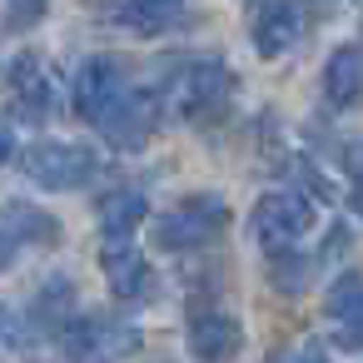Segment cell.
<instances>
[{
  "label": "cell",
  "mask_w": 363,
  "mask_h": 363,
  "mask_svg": "<svg viewBox=\"0 0 363 363\" xmlns=\"http://www.w3.org/2000/svg\"><path fill=\"white\" fill-rule=\"evenodd\" d=\"M75 110L115 150H140L155 130V95H145L115 55H90L75 75Z\"/></svg>",
  "instance_id": "1"
},
{
  "label": "cell",
  "mask_w": 363,
  "mask_h": 363,
  "mask_svg": "<svg viewBox=\"0 0 363 363\" xmlns=\"http://www.w3.org/2000/svg\"><path fill=\"white\" fill-rule=\"evenodd\" d=\"M234 100V75L224 60H179L160 80V110L174 120H219Z\"/></svg>",
  "instance_id": "2"
},
{
  "label": "cell",
  "mask_w": 363,
  "mask_h": 363,
  "mask_svg": "<svg viewBox=\"0 0 363 363\" xmlns=\"http://www.w3.org/2000/svg\"><path fill=\"white\" fill-rule=\"evenodd\" d=\"M60 348L70 363H115V358L140 348V328L115 318V313H80L60 333Z\"/></svg>",
  "instance_id": "3"
},
{
  "label": "cell",
  "mask_w": 363,
  "mask_h": 363,
  "mask_svg": "<svg viewBox=\"0 0 363 363\" xmlns=\"http://www.w3.org/2000/svg\"><path fill=\"white\" fill-rule=\"evenodd\" d=\"M308 229H313V199L298 194V189H274V194H264L259 209H254V234H259V244H264L274 259L294 254V244H298Z\"/></svg>",
  "instance_id": "4"
},
{
  "label": "cell",
  "mask_w": 363,
  "mask_h": 363,
  "mask_svg": "<svg viewBox=\"0 0 363 363\" xmlns=\"http://www.w3.org/2000/svg\"><path fill=\"white\" fill-rule=\"evenodd\" d=\"M21 169L45 184V189H80L100 174V155L85 150V145H65V140H45V145H30L21 155Z\"/></svg>",
  "instance_id": "5"
},
{
  "label": "cell",
  "mask_w": 363,
  "mask_h": 363,
  "mask_svg": "<svg viewBox=\"0 0 363 363\" xmlns=\"http://www.w3.org/2000/svg\"><path fill=\"white\" fill-rule=\"evenodd\" d=\"M229 224V209L219 194H194L174 209H164L155 219V244L160 249H194V244H209L219 229Z\"/></svg>",
  "instance_id": "6"
},
{
  "label": "cell",
  "mask_w": 363,
  "mask_h": 363,
  "mask_svg": "<svg viewBox=\"0 0 363 363\" xmlns=\"http://www.w3.org/2000/svg\"><path fill=\"white\" fill-rule=\"evenodd\" d=\"M60 239V219L45 214L40 204L30 199H11L0 204V269H11L21 259V249L30 244H55Z\"/></svg>",
  "instance_id": "7"
},
{
  "label": "cell",
  "mask_w": 363,
  "mask_h": 363,
  "mask_svg": "<svg viewBox=\"0 0 363 363\" xmlns=\"http://www.w3.org/2000/svg\"><path fill=\"white\" fill-rule=\"evenodd\" d=\"M100 269H105V284H110V294L115 298H145L150 294V264H145V254L135 249V239L130 234H105V244H100Z\"/></svg>",
  "instance_id": "8"
},
{
  "label": "cell",
  "mask_w": 363,
  "mask_h": 363,
  "mask_svg": "<svg viewBox=\"0 0 363 363\" xmlns=\"http://www.w3.org/2000/svg\"><path fill=\"white\" fill-rule=\"evenodd\" d=\"M328 338L333 348H363V274H338L328 284Z\"/></svg>",
  "instance_id": "9"
},
{
  "label": "cell",
  "mask_w": 363,
  "mask_h": 363,
  "mask_svg": "<svg viewBox=\"0 0 363 363\" xmlns=\"http://www.w3.org/2000/svg\"><path fill=\"white\" fill-rule=\"evenodd\" d=\"M11 95H16V105H21V115L26 120H50L55 115V85H50V70H45V60L40 55H16L11 60Z\"/></svg>",
  "instance_id": "10"
},
{
  "label": "cell",
  "mask_w": 363,
  "mask_h": 363,
  "mask_svg": "<svg viewBox=\"0 0 363 363\" xmlns=\"http://www.w3.org/2000/svg\"><path fill=\"white\" fill-rule=\"evenodd\" d=\"M239 343H244L239 318H229V313H219V308L189 318V353H194L199 363H224V358L239 353Z\"/></svg>",
  "instance_id": "11"
},
{
  "label": "cell",
  "mask_w": 363,
  "mask_h": 363,
  "mask_svg": "<svg viewBox=\"0 0 363 363\" xmlns=\"http://www.w3.org/2000/svg\"><path fill=\"white\" fill-rule=\"evenodd\" d=\"M100 16L110 26L130 30V35H164L169 26H184L189 21L184 6H164V0H125V6H105Z\"/></svg>",
  "instance_id": "12"
},
{
  "label": "cell",
  "mask_w": 363,
  "mask_h": 363,
  "mask_svg": "<svg viewBox=\"0 0 363 363\" xmlns=\"http://www.w3.org/2000/svg\"><path fill=\"white\" fill-rule=\"evenodd\" d=\"M298 35H303V11L298 6H259L254 11V45H259V55L274 60V55L294 50Z\"/></svg>",
  "instance_id": "13"
},
{
  "label": "cell",
  "mask_w": 363,
  "mask_h": 363,
  "mask_svg": "<svg viewBox=\"0 0 363 363\" xmlns=\"http://www.w3.org/2000/svg\"><path fill=\"white\" fill-rule=\"evenodd\" d=\"M323 95L338 110L363 95V50L358 45H343V50L328 55V65H323Z\"/></svg>",
  "instance_id": "14"
},
{
  "label": "cell",
  "mask_w": 363,
  "mask_h": 363,
  "mask_svg": "<svg viewBox=\"0 0 363 363\" xmlns=\"http://www.w3.org/2000/svg\"><path fill=\"white\" fill-rule=\"evenodd\" d=\"M75 318H80V308H75V289H70V279H50V284L35 294V313L26 318V328L65 333Z\"/></svg>",
  "instance_id": "15"
},
{
  "label": "cell",
  "mask_w": 363,
  "mask_h": 363,
  "mask_svg": "<svg viewBox=\"0 0 363 363\" xmlns=\"http://www.w3.org/2000/svg\"><path fill=\"white\" fill-rule=\"evenodd\" d=\"M140 219H145V194L140 189H110V194H100V229L105 234H135Z\"/></svg>",
  "instance_id": "16"
},
{
  "label": "cell",
  "mask_w": 363,
  "mask_h": 363,
  "mask_svg": "<svg viewBox=\"0 0 363 363\" xmlns=\"http://www.w3.org/2000/svg\"><path fill=\"white\" fill-rule=\"evenodd\" d=\"M21 338H26V323H21L6 303H0V353H6L11 343H21Z\"/></svg>",
  "instance_id": "17"
},
{
  "label": "cell",
  "mask_w": 363,
  "mask_h": 363,
  "mask_svg": "<svg viewBox=\"0 0 363 363\" xmlns=\"http://www.w3.org/2000/svg\"><path fill=\"white\" fill-rule=\"evenodd\" d=\"M269 363H328V353H323V348H284V353H274Z\"/></svg>",
  "instance_id": "18"
},
{
  "label": "cell",
  "mask_w": 363,
  "mask_h": 363,
  "mask_svg": "<svg viewBox=\"0 0 363 363\" xmlns=\"http://www.w3.org/2000/svg\"><path fill=\"white\" fill-rule=\"evenodd\" d=\"M353 209L363 214V145L353 150Z\"/></svg>",
  "instance_id": "19"
},
{
  "label": "cell",
  "mask_w": 363,
  "mask_h": 363,
  "mask_svg": "<svg viewBox=\"0 0 363 363\" xmlns=\"http://www.w3.org/2000/svg\"><path fill=\"white\" fill-rule=\"evenodd\" d=\"M6 155H11V130L0 125V164H6Z\"/></svg>",
  "instance_id": "20"
}]
</instances>
